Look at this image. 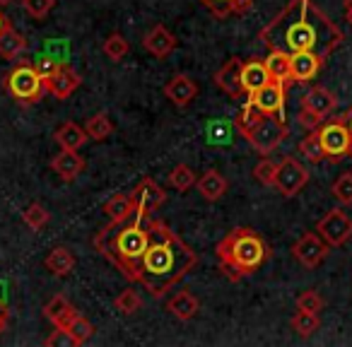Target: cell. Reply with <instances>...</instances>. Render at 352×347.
Instances as JSON below:
<instances>
[{
    "label": "cell",
    "mask_w": 352,
    "mask_h": 347,
    "mask_svg": "<svg viewBox=\"0 0 352 347\" xmlns=\"http://www.w3.org/2000/svg\"><path fill=\"white\" fill-rule=\"evenodd\" d=\"M44 265L51 275H56V278H65V275L75 268V256H73V251L65 249V246H56V249L46 256Z\"/></svg>",
    "instance_id": "25"
},
{
    "label": "cell",
    "mask_w": 352,
    "mask_h": 347,
    "mask_svg": "<svg viewBox=\"0 0 352 347\" xmlns=\"http://www.w3.org/2000/svg\"><path fill=\"white\" fill-rule=\"evenodd\" d=\"M265 82H270L265 60H261V58L244 60V65H241V87H244V94H254L256 89H261Z\"/></svg>",
    "instance_id": "20"
},
{
    "label": "cell",
    "mask_w": 352,
    "mask_h": 347,
    "mask_svg": "<svg viewBox=\"0 0 352 347\" xmlns=\"http://www.w3.org/2000/svg\"><path fill=\"white\" fill-rule=\"evenodd\" d=\"M342 118H345V123H347V128H350V135H352V107L347 109L345 113H342Z\"/></svg>",
    "instance_id": "48"
},
{
    "label": "cell",
    "mask_w": 352,
    "mask_h": 347,
    "mask_svg": "<svg viewBox=\"0 0 352 347\" xmlns=\"http://www.w3.org/2000/svg\"><path fill=\"white\" fill-rule=\"evenodd\" d=\"M164 94L174 107H188V104L198 97V85H196V80H191L188 75H174V78L166 82Z\"/></svg>",
    "instance_id": "16"
},
{
    "label": "cell",
    "mask_w": 352,
    "mask_h": 347,
    "mask_svg": "<svg viewBox=\"0 0 352 347\" xmlns=\"http://www.w3.org/2000/svg\"><path fill=\"white\" fill-rule=\"evenodd\" d=\"M104 54H107V58L109 60H123L126 58V54H128V41L123 39L121 34H111L107 41H104Z\"/></svg>",
    "instance_id": "40"
},
{
    "label": "cell",
    "mask_w": 352,
    "mask_h": 347,
    "mask_svg": "<svg viewBox=\"0 0 352 347\" xmlns=\"http://www.w3.org/2000/svg\"><path fill=\"white\" fill-rule=\"evenodd\" d=\"M44 316L49 318L56 328H65L75 316H78V311H75V306L65 297H54L44 306Z\"/></svg>",
    "instance_id": "23"
},
{
    "label": "cell",
    "mask_w": 352,
    "mask_h": 347,
    "mask_svg": "<svg viewBox=\"0 0 352 347\" xmlns=\"http://www.w3.org/2000/svg\"><path fill=\"white\" fill-rule=\"evenodd\" d=\"M25 222H27V227H32L34 232L44 230V227L49 225V210H46L41 203H32L25 210Z\"/></svg>",
    "instance_id": "39"
},
{
    "label": "cell",
    "mask_w": 352,
    "mask_h": 347,
    "mask_svg": "<svg viewBox=\"0 0 352 347\" xmlns=\"http://www.w3.org/2000/svg\"><path fill=\"white\" fill-rule=\"evenodd\" d=\"M309 183V169L297 157H285L278 164L275 174V188L283 198H294Z\"/></svg>",
    "instance_id": "9"
},
{
    "label": "cell",
    "mask_w": 352,
    "mask_h": 347,
    "mask_svg": "<svg viewBox=\"0 0 352 347\" xmlns=\"http://www.w3.org/2000/svg\"><path fill=\"white\" fill-rule=\"evenodd\" d=\"M263 116H265V113L261 111V109L256 107V104L246 102V104H244V109H241V111H239V116H236V128H239L241 135L246 137L251 131H254L256 126H258L261 118H263Z\"/></svg>",
    "instance_id": "33"
},
{
    "label": "cell",
    "mask_w": 352,
    "mask_h": 347,
    "mask_svg": "<svg viewBox=\"0 0 352 347\" xmlns=\"http://www.w3.org/2000/svg\"><path fill=\"white\" fill-rule=\"evenodd\" d=\"M316 232L328 241L331 249H336V246H342L352 236V220L345 210L333 208V210H328L326 215L318 220Z\"/></svg>",
    "instance_id": "11"
},
{
    "label": "cell",
    "mask_w": 352,
    "mask_h": 347,
    "mask_svg": "<svg viewBox=\"0 0 352 347\" xmlns=\"http://www.w3.org/2000/svg\"><path fill=\"white\" fill-rule=\"evenodd\" d=\"M285 94H287V85L270 80L254 94H249V102L256 104L265 116H283L285 113Z\"/></svg>",
    "instance_id": "12"
},
{
    "label": "cell",
    "mask_w": 352,
    "mask_h": 347,
    "mask_svg": "<svg viewBox=\"0 0 352 347\" xmlns=\"http://www.w3.org/2000/svg\"><path fill=\"white\" fill-rule=\"evenodd\" d=\"M8 25H10V22H8V20H6V15L0 12V34H3V30H6Z\"/></svg>",
    "instance_id": "49"
},
{
    "label": "cell",
    "mask_w": 352,
    "mask_h": 347,
    "mask_svg": "<svg viewBox=\"0 0 352 347\" xmlns=\"http://www.w3.org/2000/svg\"><path fill=\"white\" fill-rule=\"evenodd\" d=\"M292 60V82L294 85H307L321 73L326 60L321 56L311 54V51H299V54H289Z\"/></svg>",
    "instance_id": "13"
},
{
    "label": "cell",
    "mask_w": 352,
    "mask_h": 347,
    "mask_svg": "<svg viewBox=\"0 0 352 347\" xmlns=\"http://www.w3.org/2000/svg\"><path fill=\"white\" fill-rule=\"evenodd\" d=\"M265 68H268L270 80H278V82L289 85L292 82V60H289V54L278 49H270L268 58H265Z\"/></svg>",
    "instance_id": "22"
},
{
    "label": "cell",
    "mask_w": 352,
    "mask_h": 347,
    "mask_svg": "<svg viewBox=\"0 0 352 347\" xmlns=\"http://www.w3.org/2000/svg\"><path fill=\"white\" fill-rule=\"evenodd\" d=\"M232 133H234V128H232L230 121H222V118H217V121H210L206 128V135H208V142L215 147H225V145H232Z\"/></svg>",
    "instance_id": "32"
},
{
    "label": "cell",
    "mask_w": 352,
    "mask_h": 347,
    "mask_svg": "<svg viewBox=\"0 0 352 347\" xmlns=\"http://www.w3.org/2000/svg\"><path fill=\"white\" fill-rule=\"evenodd\" d=\"M8 3H12V0H0V5H8Z\"/></svg>",
    "instance_id": "50"
},
{
    "label": "cell",
    "mask_w": 352,
    "mask_h": 347,
    "mask_svg": "<svg viewBox=\"0 0 352 347\" xmlns=\"http://www.w3.org/2000/svg\"><path fill=\"white\" fill-rule=\"evenodd\" d=\"M196 186H198V191H201V196L206 198V201L215 203L227 193V179L222 177L220 171L208 169L206 174H203V177L196 181Z\"/></svg>",
    "instance_id": "21"
},
{
    "label": "cell",
    "mask_w": 352,
    "mask_h": 347,
    "mask_svg": "<svg viewBox=\"0 0 352 347\" xmlns=\"http://www.w3.org/2000/svg\"><path fill=\"white\" fill-rule=\"evenodd\" d=\"M65 331L70 333V335L75 337V342H78V345H82V342H87L89 337H92V333H94V326L92 323L87 321V318L85 316H75L73 321L68 323V326H65Z\"/></svg>",
    "instance_id": "37"
},
{
    "label": "cell",
    "mask_w": 352,
    "mask_h": 347,
    "mask_svg": "<svg viewBox=\"0 0 352 347\" xmlns=\"http://www.w3.org/2000/svg\"><path fill=\"white\" fill-rule=\"evenodd\" d=\"M258 39L268 49L285 54L311 51L328 60L333 51L345 41V34L314 0H289L258 32Z\"/></svg>",
    "instance_id": "1"
},
{
    "label": "cell",
    "mask_w": 352,
    "mask_h": 347,
    "mask_svg": "<svg viewBox=\"0 0 352 347\" xmlns=\"http://www.w3.org/2000/svg\"><path fill=\"white\" fill-rule=\"evenodd\" d=\"M297 150H299V155H302L304 159L309 161V164H321V161L326 159V152H323L321 140H318V133L316 131H309L307 135L299 140Z\"/></svg>",
    "instance_id": "30"
},
{
    "label": "cell",
    "mask_w": 352,
    "mask_h": 347,
    "mask_svg": "<svg viewBox=\"0 0 352 347\" xmlns=\"http://www.w3.org/2000/svg\"><path fill=\"white\" fill-rule=\"evenodd\" d=\"M196 181H198L196 171H193L188 164H176L174 169H171V174H169L171 188H176V191H182V193L196 186Z\"/></svg>",
    "instance_id": "34"
},
{
    "label": "cell",
    "mask_w": 352,
    "mask_h": 347,
    "mask_svg": "<svg viewBox=\"0 0 352 347\" xmlns=\"http://www.w3.org/2000/svg\"><path fill=\"white\" fill-rule=\"evenodd\" d=\"M142 46H145L147 54H152L155 58H166L171 51L176 49V36L166 30L164 25H155L142 39Z\"/></svg>",
    "instance_id": "17"
},
{
    "label": "cell",
    "mask_w": 352,
    "mask_h": 347,
    "mask_svg": "<svg viewBox=\"0 0 352 347\" xmlns=\"http://www.w3.org/2000/svg\"><path fill=\"white\" fill-rule=\"evenodd\" d=\"M196 251L184 244L164 222L150 217V244L140 260L135 282H140L155 299H162L196 268Z\"/></svg>",
    "instance_id": "2"
},
{
    "label": "cell",
    "mask_w": 352,
    "mask_h": 347,
    "mask_svg": "<svg viewBox=\"0 0 352 347\" xmlns=\"http://www.w3.org/2000/svg\"><path fill=\"white\" fill-rule=\"evenodd\" d=\"M331 193L340 205H352V171H342L333 181Z\"/></svg>",
    "instance_id": "36"
},
{
    "label": "cell",
    "mask_w": 352,
    "mask_h": 347,
    "mask_svg": "<svg viewBox=\"0 0 352 347\" xmlns=\"http://www.w3.org/2000/svg\"><path fill=\"white\" fill-rule=\"evenodd\" d=\"M87 140L89 137H87V133H85V128L73 121H65L63 126L56 131V142L60 145V150H80Z\"/></svg>",
    "instance_id": "26"
},
{
    "label": "cell",
    "mask_w": 352,
    "mask_h": 347,
    "mask_svg": "<svg viewBox=\"0 0 352 347\" xmlns=\"http://www.w3.org/2000/svg\"><path fill=\"white\" fill-rule=\"evenodd\" d=\"M51 169L58 174L63 181H75L85 171V159L78 155V150H60L51 161Z\"/></svg>",
    "instance_id": "19"
},
{
    "label": "cell",
    "mask_w": 352,
    "mask_h": 347,
    "mask_svg": "<svg viewBox=\"0 0 352 347\" xmlns=\"http://www.w3.org/2000/svg\"><path fill=\"white\" fill-rule=\"evenodd\" d=\"M201 3L212 15L220 17V20L232 17V15H244V12H249L251 5H254V0H201Z\"/></svg>",
    "instance_id": "27"
},
{
    "label": "cell",
    "mask_w": 352,
    "mask_h": 347,
    "mask_svg": "<svg viewBox=\"0 0 352 347\" xmlns=\"http://www.w3.org/2000/svg\"><path fill=\"white\" fill-rule=\"evenodd\" d=\"M56 0H25V10L30 12L34 20H44L51 10H54Z\"/></svg>",
    "instance_id": "43"
},
{
    "label": "cell",
    "mask_w": 352,
    "mask_h": 347,
    "mask_svg": "<svg viewBox=\"0 0 352 347\" xmlns=\"http://www.w3.org/2000/svg\"><path fill=\"white\" fill-rule=\"evenodd\" d=\"M241 65H244V60L241 58H230L215 73L217 87H220L222 92L230 94V97H239V94H244V87H241Z\"/></svg>",
    "instance_id": "18"
},
{
    "label": "cell",
    "mask_w": 352,
    "mask_h": 347,
    "mask_svg": "<svg viewBox=\"0 0 352 347\" xmlns=\"http://www.w3.org/2000/svg\"><path fill=\"white\" fill-rule=\"evenodd\" d=\"M6 87L20 104H36L46 92L44 78L36 73L32 63H20L17 68H12L6 78Z\"/></svg>",
    "instance_id": "6"
},
{
    "label": "cell",
    "mask_w": 352,
    "mask_h": 347,
    "mask_svg": "<svg viewBox=\"0 0 352 347\" xmlns=\"http://www.w3.org/2000/svg\"><path fill=\"white\" fill-rule=\"evenodd\" d=\"M46 345H56V347H60V345H65V347H78V342H75V337L70 335L65 328H56L54 333H51L49 337H46Z\"/></svg>",
    "instance_id": "45"
},
{
    "label": "cell",
    "mask_w": 352,
    "mask_h": 347,
    "mask_svg": "<svg viewBox=\"0 0 352 347\" xmlns=\"http://www.w3.org/2000/svg\"><path fill=\"white\" fill-rule=\"evenodd\" d=\"M323 297L316 292V289H304L302 294L297 297V309L302 311H311V313H318L323 309Z\"/></svg>",
    "instance_id": "42"
},
{
    "label": "cell",
    "mask_w": 352,
    "mask_h": 347,
    "mask_svg": "<svg viewBox=\"0 0 352 347\" xmlns=\"http://www.w3.org/2000/svg\"><path fill=\"white\" fill-rule=\"evenodd\" d=\"M150 217L142 210H133L123 220H111L97 236V251L123 273V278L135 282L140 260L150 244Z\"/></svg>",
    "instance_id": "3"
},
{
    "label": "cell",
    "mask_w": 352,
    "mask_h": 347,
    "mask_svg": "<svg viewBox=\"0 0 352 347\" xmlns=\"http://www.w3.org/2000/svg\"><path fill=\"white\" fill-rule=\"evenodd\" d=\"M166 309H169L179 321H191V318L198 313V309H201V302H198L191 292H179L169 299Z\"/></svg>",
    "instance_id": "28"
},
{
    "label": "cell",
    "mask_w": 352,
    "mask_h": 347,
    "mask_svg": "<svg viewBox=\"0 0 352 347\" xmlns=\"http://www.w3.org/2000/svg\"><path fill=\"white\" fill-rule=\"evenodd\" d=\"M287 133H289V128L283 116H263L258 126L246 135V140H249V145L254 147L258 155L268 157L273 150H278V145L287 137Z\"/></svg>",
    "instance_id": "8"
},
{
    "label": "cell",
    "mask_w": 352,
    "mask_h": 347,
    "mask_svg": "<svg viewBox=\"0 0 352 347\" xmlns=\"http://www.w3.org/2000/svg\"><path fill=\"white\" fill-rule=\"evenodd\" d=\"M275 174H278V164L273 159H268V157H263L254 166V179L261 186H275Z\"/></svg>",
    "instance_id": "38"
},
{
    "label": "cell",
    "mask_w": 352,
    "mask_h": 347,
    "mask_svg": "<svg viewBox=\"0 0 352 347\" xmlns=\"http://www.w3.org/2000/svg\"><path fill=\"white\" fill-rule=\"evenodd\" d=\"M116 309L121 313H126V316H131V313H135V311H140V306H142V299H140V294L138 292H133V289H123L121 294L116 297Z\"/></svg>",
    "instance_id": "41"
},
{
    "label": "cell",
    "mask_w": 352,
    "mask_h": 347,
    "mask_svg": "<svg viewBox=\"0 0 352 347\" xmlns=\"http://www.w3.org/2000/svg\"><path fill=\"white\" fill-rule=\"evenodd\" d=\"M215 254L217 260H220L222 275L230 278L232 282L249 278L270 258V249L265 239L249 227H236L230 234L222 236Z\"/></svg>",
    "instance_id": "4"
},
{
    "label": "cell",
    "mask_w": 352,
    "mask_h": 347,
    "mask_svg": "<svg viewBox=\"0 0 352 347\" xmlns=\"http://www.w3.org/2000/svg\"><path fill=\"white\" fill-rule=\"evenodd\" d=\"M289 326H292V331L297 333L299 337H311L314 333L321 328V318H318V313L297 309V313L289 318Z\"/></svg>",
    "instance_id": "31"
},
{
    "label": "cell",
    "mask_w": 352,
    "mask_h": 347,
    "mask_svg": "<svg viewBox=\"0 0 352 347\" xmlns=\"http://www.w3.org/2000/svg\"><path fill=\"white\" fill-rule=\"evenodd\" d=\"M318 133V140L321 147L326 152V159L338 164L345 157H352V135L350 128H347L345 118L336 116V118H326L318 128H314Z\"/></svg>",
    "instance_id": "5"
},
{
    "label": "cell",
    "mask_w": 352,
    "mask_h": 347,
    "mask_svg": "<svg viewBox=\"0 0 352 347\" xmlns=\"http://www.w3.org/2000/svg\"><path fill=\"white\" fill-rule=\"evenodd\" d=\"M27 51V39L15 30L12 25H8L0 34V56L6 60H15L20 58L22 54Z\"/></svg>",
    "instance_id": "24"
},
{
    "label": "cell",
    "mask_w": 352,
    "mask_h": 347,
    "mask_svg": "<svg viewBox=\"0 0 352 347\" xmlns=\"http://www.w3.org/2000/svg\"><path fill=\"white\" fill-rule=\"evenodd\" d=\"M342 10H345V22L352 27V0H345V3H342Z\"/></svg>",
    "instance_id": "47"
},
{
    "label": "cell",
    "mask_w": 352,
    "mask_h": 347,
    "mask_svg": "<svg viewBox=\"0 0 352 347\" xmlns=\"http://www.w3.org/2000/svg\"><path fill=\"white\" fill-rule=\"evenodd\" d=\"M32 65H34V68H36V73H39L41 78L46 80V78H51V75H54L56 70H58L63 63H60V60L56 58V56H46V54H44V56H39V58H36Z\"/></svg>",
    "instance_id": "44"
},
{
    "label": "cell",
    "mask_w": 352,
    "mask_h": 347,
    "mask_svg": "<svg viewBox=\"0 0 352 347\" xmlns=\"http://www.w3.org/2000/svg\"><path fill=\"white\" fill-rule=\"evenodd\" d=\"M131 198H133V205H135L138 210H142L145 215H152V212H155L157 208L164 203L166 193H164V188H162L157 181H152V179H145V181L138 183V188L131 193Z\"/></svg>",
    "instance_id": "14"
},
{
    "label": "cell",
    "mask_w": 352,
    "mask_h": 347,
    "mask_svg": "<svg viewBox=\"0 0 352 347\" xmlns=\"http://www.w3.org/2000/svg\"><path fill=\"white\" fill-rule=\"evenodd\" d=\"M44 87L49 94H54L56 99H68L75 89L80 87V75L75 73L70 65H60L51 78L44 80Z\"/></svg>",
    "instance_id": "15"
},
{
    "label": "cell",
    "mask_w": 352,
    "mask_h": 347,
    "mask_svg": "<svg viewBox=\"0 0 352 347\" xmlns=\"http://www.w3.org/2000/svg\"><path fill=\"white\" fill-rule=\"evenodd\" d=\"M336 107H338V97H336V94H333L328 87H321V85H316V87H311L302 97L299 123H302L304 128H309V131H314V128L321 126L326 118L333 116Z\"/></svg>",
    "instance_id": "7"
},
{
    "label": "cell",
    "mask_w": 352,
    "mask_h": 347,
    "mask_svg": "<svg viewBox=\"0 0 352 347\" xmlns=\"http://www.w3.org/2000/svg\"><path fill=\"white\" fill-rule=\"evenodd\" d=\"M85 133H87L89 140L102 142L113 133V121L109 118V113L99 111V113H94L92 118H87V123H85Z\"/></svg>",
    "instance_id": "29"
},
{
    "label": "cell",
    "mask_w": 352,
    "mask_h": 347,
    "mask_svg": "<svg viewBox=\"0 0 352 347\" xmlns=\"http://www.w3.org/2000/svg\"><path fill=\"white\" fill-rule=\"evenodd\" d=\"M133 210H135L133 198L126 196V193H118V196H113L111 201L104 203V212L109 215V220H123V217L131 215Z\"/></svg>",
    "instance_id": "35"
},
{
    "label": "cell",
    "mask_w": 352,
    "mask_h": 347,
    "mask_svg": "<svg viewBox=\"0 0 352 347\" xmlns=\"http://www.w3.org/2000/svg\"><path fill=\"white\" fill-rule=\"evenodd\" d=\"M8 318H10V313H8V306L3 302H0V335H3V331H6Z\"/></svg>",
    "instance_id": "46"
},
{
    "label": "cell",
    "mask_w": 352,
    "mask_h": 347,
    "mask_svg": "<svg viewBox=\"0 0 352 347\" xmlns=\"http://www.w3.org/2000/svg\"><path fill=\"white\" fill-rule=\"evenodd\" d=\"M328 254H331V246L318 232H307L292 244V256L309 270L318 268L328 258Z\"/></svg>",
    "instance_id": "10"
}]
</instances>
